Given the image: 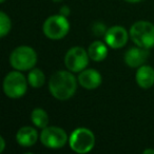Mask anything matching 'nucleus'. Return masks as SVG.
<instances>
[{
    "instance_id": "nucleus-10",
    "label": "nucleus",
    "mask_w": 154,
    "mask_h": 154,
    "mask_svg": "<svg viewBox=\"0 0 154 154\" xmlns=\"http://www.w3.org/2000/svg\"><path fill=\"white\" fill-rule=\"evenodd\" d=\"M149 57V49L137 47L131 48L125 54V62L131 68H139L141 66Z\"/></svg>"
},
{
    "instance_id": "nucleus-4",
    "label": "nucleus",
    "mask_w": 154,
    "mask_h": 154,
    "mask_svg": "<svg viewBox=\"0 0 154 154\" xmlns=\"http://www.w3.org/2000/svg\"><path fill=\"white\" fill-rule=\"evenodd\" d=\"M69 145L71 149L76 153H88L94 148V133L87 128H77L71 134L69 138Z\"/></svg>"
},
{
    "instance_id": "nucleus-2",
    "label": "nucleus",
    "mask_w": 154,
    "mask_h": 154,
    "mask_svg": "<svg viewBox=\"0 0 154 154\" xmlns=\"http://www.w3.org/2000/svg\"><path fill=\"white\" fill-rule=\"evenodd\" d=\"M130 37L137 47L150 49L154 47V24L149 21H137L131 26Z\"/></svg>"
},
{
    "instance_id": "nucleus-6",
    "label": "nucleus",
    "mask_w": 154,
    "mask_h": 154,
    "mask_svg": "<svg viewBox=\"0 0 154 154\" xmlns=\"http://www.w3.org/2000/svg\"><path fill=\"white\" fill-rule=\"evenodd\" d=\"M28 82L19 71H13L10 72L3 80V91L10 98H20L26 94Z\"/></svg>"
},
{
    "instance_id": "nucleus-11",
    "label": "nucleus",
    "mask_w": 154,
    "mask_h": 154,
    "mask_svg": "<svg viewBox=\"0 0 154 154\" xmlns=\"http://www.w3.org/2000/svg\"><path fill=\"white\" fill-rule=\"evenodd\" d=\"M101 75L98 71L94 69H88L80 72L78 76V82L85 89L88 90H94L98 88L101 84Z\"/></svg>"
},
{
    "instance_id": "nucleus-15",
    "label": "nucleus",
    "mask_w": 154,
    "mask_h": 154,
    "mask_svg": "<svg viewBox=\"0 0 154 154\" xmlns=\"http://www.w3.org/2000/svg\"><path fill=\"white\" fill-rule=\"evenodd\" d=\"M31 120H32V122L37 128L43 129L45 127H48V124H49V115H48V113L43 109L37 108V109L32 111Z\"/></svg>"
},
{
    "instance_id": "nucleus-16",
    "label": "nucleus",
    "mask_w": 154,
    "mask_h": 154,
    "mask_svg": "<svg viewBox=\"0 0 154 154\" xmlns=\"http://www.w3.org/2000/svg\"><path fill=\"white\" fill-rule=\"evenodd\" d=\"M45 74L39 69H32L28 75V82L30 86L33 87V88L38 89L42 87L43 84H45Z\"/></svg>"
},
{
    "instance_id": "nucleus-3",
    "label": "nucleus",
    "mask_w": 154,
    "mask_h": 154,
    "mask_svg": "<svg viewBox=\"0 0 154 154\" xmlns=\"http://www.w3.org/2000/svg\"><path fill=\"white\" fill-rule=\"evenodd\" d=\"M10 62L15 70H32L37 62V54L33 48L28 45H20L11 53Z\"/></svg>"
},
{
    "instance_id": "nucleus-12",
    "label": "nucleus",
    "mask_w": 154,
    "mask_h": 154,
    "mask_svg": "<svg viewBox=\"0 0 154 154\" xmlns=\"http://www.w3.org/2000/svg\"><path fill=\"white\" fill-rule=\"evenodd\" d=\"M135 79L141 89H150L154 85V69L143 64L137 70Z\"/></svg>"
},
{
    "instance_id": "nucleus-14",
    "label": "nucleus",
    "mask_w": 154,
    "mask_h": 154,
    "mask_svg": "<svg viewBox=\"0 0 154 154\" xmlns=\"http://www.w3.org/2000/svg\"><path fill=\"white\" fill-rule=\"evenodd\" d=\"M88 53L93 61L99 62L106 59V57L108 56V48L103 41L96 40L90 45Z\"/></svg>"
},
{
    "instance_id": "nucleus-5",
    "label": "nucleus",
    "mask_w": 154,
    "mask_h": 154,
    "mask_svg": "<svg viewBox=\"0 0 154 154\" xmlns=\"http://www.w3.org/2000/svg\"><path fill=\"white\" fill-rule=\"evenodd\" d=\"M42 30L45 35L50 39L53 40H59L66 36L70 31V23L66 16L61 15H53L47 18L43 23Z\"/></svg>"
},
{
    "instance_id": "nucleus-18",
    "label": "nucleus",
    "mask_w": 154,
    "mask_h": 154,
    "mask_svg": "<svg viewBox=\"0 0 154 154\" xmlns=\"http://www.w3.org/2000/svg\"><path fill=\"white\" fill-rule=\"evenodd\" d=\"M93 32H94L97 36H100V35H103V34H106L107 30H106V26H103V24L96 23L94 26V28H93Z\"/></svg>"
},
{
    "instance_id": "nucleus-19",
    "label": "nucleus",
    "mask_w": 154,
    "mask_h": 154,
    "mask_svg": "<svg viewBox=\"0 0 154 154\" xmlns=\"http://www.w3.org/2000/svg\"><path fill=\"white\" fill-rule=\"evenodd\" d=\"M60 14L61 15H63V16H68L69 14H70V9H69L68 7H62V9H61V11H60Z\"/></svg>"
},
{
    "instance_id": "nucleus-24",
    "label": "nucleus",
    "mask_w": 154,
    "mask_h": 154,
    "mask_svg": "<svg viewBox=\"0 0 154 154\" xmlns=\"http://www.w3.org/2000/svg\"><path fill=\"white\" fill-rule=\"evenodd\" d=\"M5 0H0V2H5Z\"/></svg>"
},
{
    "instance_id": "nucleus-23",
    "label": "nucleus",
    "mask_w": 154,
    "mask_h": 154,
    "mask_svg": "<svg viewBox=\"0 0 154 154\" xmlns=\"http://www.w3.org/2000/svg\"><path fill=\"white\" fill-rule=\"evenodd\" d=\"M54 2H60V1H61V0H53Z\"/></svg>"
},
{
    "instance_id": "nucleus-20",
    "label": "nucleus",
    "mask_w": 154,
    "mask_h": 154,
    "mask_svg": "<svg viewBox=\"0 0 154 154\" xmlns=\"http://www.w3.org/2000/svg\"><path fill=\"white\" fill-rule=\"evenodd\" d=\"M0 143H1V146H0V153H2V152L5 151V141L2 136H0Z\"/></svg>"
},
{
    "instance_id": "nucleus-7",
    "label": "nucleus",
    "mask_w": 154,
    "mask_h": 154,
    "mask_svg": "<svg viewBox=\"0 0 154 154\" xmlns=\"http://www.w3.org/2000/svg\"><path fill=\"white\" fill-rule=\"evenodd\" d=\"M42 145L50 149H59L66 146L68 141V134L59 127H45L40 134Z\"/></svg>"
},
{
    "instance_id": "nucleus-17",
    "label": "nucleus",
    "mask_w": 154,
    "mask_h": 154,
    "mask_svg": "<svg viewBox=\"0 0 154 154\" xmlns=\"http://www.w3.org/2000/svg\"><path fill=\"white\" fill-rule=\"evenodd\" d=\"M12 28L11 19L10 17L5 13V12H0V36L5 37L10 33Z\"/></svg>"
},
{
    "instance_id": "nucleus-13",
    "label": "nucleus",
    "mask_w": 154,
    "mask_h": 154,
    "mask_svg": "<svg viewBox=\"0 0 154 154\" xmlns=\"http://www.w3.org/2000/svg\"><path fill=\"white\" fill-rule=\"evenodd\" d=\"M38 139L37 131L32 127H22L16 134V140L22 147H32Z\"/></svg>"
},
{
    "instance_id": "nucleus-21",
    "label": "nucleus",
    "mask_w": 154,
    "mask_h": 154,
    "mask_svg": "<svg viewBox=\"0 0 154 154\" xmlns=\"http://www.w3.org/2000/svg\"><path fill=\"white\" fill-rule=\"evenodd\" d=\"M143 153H145V154H148V153H154V150H153V149L145 150V151H143Z\"/></svg>"
},
{
    "instance_id": "nucleus-22",
    "label": "nucleus",
    "mask_w": 154,
    "mask_h": 154,
    "mask_svg": "<svg viewBox=\"0 0 154 154\" xmlns=\"http://www.w3.org/2000/svg\"><path fill=\"white\" fill-rule=\"evenodd\" d=\"M126 1H128V2H131V3H136V2H139V1H141V0H126Z\"/></svg>"
},
{
    "instance_id": "nucleus-1",
    "label": "nucleus",
    "mask_w": 154,
    "mask_h": 154,
    "mask_svg": "<svg viewBox=\"0 0 154 154\" xmlns=\"http://www.w3.org/2000/svg\"><path fill=\"white\" fill-rule=\"evenodd\" d=\"M77 82L75 76L69 71H58L50 78L49 90L59 100H66L75 94Z\"/></svg>"
},
{
    "instance_id": "nucleus-9",
    "label": "nucleus",
    "mask_w": 154,
    "mask_h": 154,
    "mask_svg": "<svg viewBox=\"0 0 154 154\" xmlns=\"http://www.w3.org/2000/svg\"><path fill=\"white\" fill-rule=\"evenodd\" d=\"M128 32L122 26H114L108 29L105 34L106 43L112 49H120L125 47L128 41Z\"/></svg>"
},
{
    "instance_id": "nucleus-8",
    "label": "nucleus",
    "mask_w": 154,
    "mask_h": 154,
    "mask_svg": "<svg viewBox=\"0 0 154 154\" xmlns=\"http://www.w3.org/2000/svg\"><path fill=\"white\" fill-rule=\"evenodd\" d=\"M89 53L82 47H74L66 52L64 64L71 72H82L89 63Z\"/></svg>"
}]
</instances>
